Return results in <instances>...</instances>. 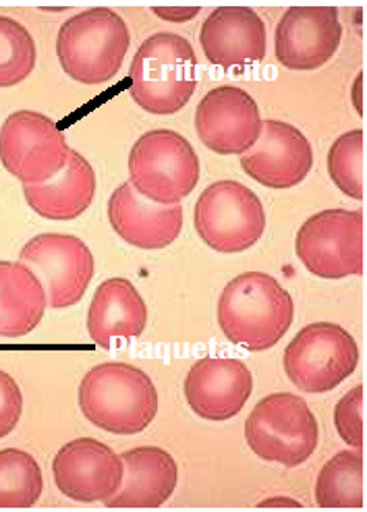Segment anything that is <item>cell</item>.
I'll use <instances>...</instances> for the list:
<instances>
[{"instance_id":"6da1fadb","label":"cell","mask_w":367,"mask_h":512,"mask_svg":"<svg viewBox=\"0 0 367 512\" xmlns=\"http://www.w3.org/2000/svg\"><path fill=\"white\" fill-rule=\"evenodd\" d=\"M218 326L233 345L251 353L276 347L295 318L289 291L266 272H243L224 287L218 307Z\"/></svg>"},{"instance_id":"7a4b0ae2","label":"cell","mask_w":367,"mask_h":512,"mask_svg":"<svg viewBox=\"0 0 367 512\" xmlns=\"http://www.w3.org/2000/svg\"><path fill=\"white\" fill-rule=\"evenodd\" d=\"M79 409L96 428L135 436L148 430L158 415V390L152 378L131 363L94 365L79 384Z\"/></svg>"},{"instance_id":"3957f363","label":"cell","mask_w":367,"mask_h":512,"mask_svg":"<svg viewBox=\"0 0 367 512\" xmlns=\"http://www.w3.org/2000/svg\"><path fill=\"white\" fill-rule=\"evenodd\" d=\"M197 88V56L185 36L158 32L141 44L129 69V96L156 117L183 110Z\"/></svg>"},{"instance_id":"277c9868","label":"cell","mask_w":367,"mask_h":512,"mask_svg":"<svg viewBox=\"0 0 367 512\" xmlns=\"http://www.w3.org/2000/svg\"><path fill=\"white\" fill-rule=\"evenodd\" d=\"M131 34L125 19L108 7H94L69 17L56 36V56L77 83L104 85L123 67Z\"/></svg>"},{"instance_id":"5b68a950","label":"cell","mask_w":367,"mask_h":512,"mask_svg":"<svg viewBox=\"0 0 367 512\" xmlns=\"http://www.w3.org/2000/svg\"><path fill=\"white\" fill-rule=\"evenodd\" d=\"M245 440L262 461L293 469L316 452L320 423L301 396L274 392L264 396L245 419Z\"/></svg>"},{"instance_id":"8992f818","label":"cell","mask_w":367,"mask_h":512,"mask_svg":"<svg viewBox=\"0 0 367 512\" xmlns=\"http://www.w3.org/2000/svg\"><path fill=\"white\" fill-rule=\"evenodd\" d=\"M133 189L154 204H181L200 183L202 164L189 141L173 129L141 135L129 152Z\"/></svg>"},{"instance_id":"52a82bcc","label":"cell","mask_w":367,"mask_h":512,"mask_svg":"<svg viewBox=\"0 0 367 512\" xmlns=\"http://www.w3.org/2000/svg\"><path fill=\"white\" fill-rule=\"evenodd\" d=\"M200 239L218 253H241L256 245L266 231V210L256 191L224 179L206 187L193 210Z\"/></svg>"},{"instance_id":"ba28073f","label":"cell","mask_w":367,"mask_h":512,"mask_svg":"<svg viewBox=\"0 0 367 512\" xmlns=\"http://www.w3.org/2000/svg\"><path fill=\"white\" fill-rule=\"evenodd\" d=\"M359 363V347L349 330L332 322L301 328L282 355L287 378L305 394H324L349 380Z\"/></svg>"},{"instance_id":"9c48e42d","label":"cell","mask_w":367,"mask_h":512,"mask_svg":"<svg viewBox=\"0 0 367 512\" xmlns=\"http://www.w3.org/2000/svg\"><path fill=\"white\" fill-rule=\"evenodd\" d=\"M307 272L324 280L363 274V212L332 208L309 216L295 237Z\"/></svg>"},{"instance_id":"30bf717a","label":"cell","mask_w":367,"mask_h":512,"mask_svg":"<svg viewBox=\"0 0 367 512\" xmlns=\"http://www.w3.org/2000/svg\"><path fill=\"white\" fill-rule=\"evenodd\" d=\"M65 133L36 110H17L0 127V162L23 185H40L63 170L69 160Z\"/></svg>"},{"instance_id":"8fae6325","label":"cell","mask_w":367,"mask_h":512,"mask_svg":"<svg viewBox=\"0 0 367 512\" xmlns=\"http://www.w3.org/2000/svg\"><path fill=\"white\" fill-rule=\"evenodd\" d=\"M19 262L42 282L46 303L52 309L77 305L94 278L92 249L75 235L44 233L25 243Z\"/></svg>"},{"instance_id":"7c38bea8","label":"cell","mask_w":367,"mask_h":512,"mask_svg":"<svg viewBox=\"0 0 367 512\" xmlns=\"http://www.w3.org/2000/svg\"><path fill=\"white\" fill-rule=\"evenodd\" d=\"M260 106L237 85L210 90L195 108V131L202 144L220 156L245 154L262 133Z\"/></svg>"},{"instance_id":"4fadbf2b","label":"cell","mask_w":367,"mask_h":512,"mask_svg":"<svg viewBox=\"0 0 367 512\" xmlns=\"http://www.w3.org/2000/svg\"><path fill=\"white\" fill-rule=\"evenodd\" d=\"M54 486L75 502L94 504L115 496L123 483L121 454L96 438L67 442L52 461Z\"/></svg>"},{"instance_id":"5bb4252c","label":"cell","mask_w":367,"mask_h":512,"mask_svg":"<svg viewBox=\"0 0 367 512\" xmlns=\"http://www.w3.org/2000/svg\"><path fill=\"white\" fill-rule=\"evenodd\" d=\"M343 25L334 7H291L274 32L278 63L289 71H318L334 59Z\"/></svg>"},{"instance_id":"9a60e30c","label":"cell","mask_w":367,"mask_h":512,"mask_svg":"<svg viewBox=\"0 0 367 512\" xmlns=\"http://www.w3.org/2000/svg\"><path fill=\"white\" fill-rule=\"evenodd\" d=\"M189 409L206 421L237 417L253 392L251 369L233 357H204L191 365L183 382Z\"/></svg>"},{"instance_id":"2e32d148","label":"cell","mask_w":367,"mask_h":512,"mask_svg":"<svg viewBox=\"0 0 367 512\" xmlns=\"http://www.w3.org/2000/svg\"><path fill=\"white\" fill-rule=\"evenodd\" d=\"M314 166V150L293 125L268 119L256 146L241 154V168L256 183L270 189L297 187Z\"/></svg>"},{"instance_id":"e0dca14e","label":"cell","mask_w":367,"mask_h":512,"mask_svg":"<svg viewBox=\"0 0 367 512\" xmlns=\"http://www.w3.org/2000/svg\"><path fill=\"white\" fill-rule=\"evenodd\" d=\"M200 44L210 65L243 69L266 59L268 30L249 7H218L202 23Z\"/></svg>"},{"instance_id":"ac0fdd59","label":"cell","mask_w":367,"mask_h":512,"mask_svg":"<svg viewBox=\"0 0 367 512\" xmlns=\"http://www.w3.org/2000/svg\"><path fill=\"white\" fill-rule=\"evenodd\" d=\"M108 220L125 243L156 251L179 239L183 231V206L154 204L141 197L131 183H123L108 199Z\"/></svg>"},{"instance_id":"d6986e66","label":"cell","mask_w":367,"mask_h":512,"mask_svg":"<svg viewBox=\"0 0 367 512\" xmlns=\"http://www.w3.org/2000/svg\"><path fill=\"white\" fill-rule=\"evenodd\" d=\"M125 475L108 508H160L177 490L179 467L173 454L160 446H137L121 454Z\"/></svg>"},{"instance_id":"ffe728a7","label":"cell","mask_w":367,"mask_h":512,"mask_svg":"<svg viewBox=\"0 0 367 512\" xmlns=\"http://www.w3.org/2000/svg\"><path fill=\"white\" fill-rule=\"evenodd\" d=\"M148 305L127 278H108L96 289L88 309V332L94 343L110 349L115 340L144 334Z\"/></svg>"},{"instance_id":"44dd1931","label":"cell","mask_w":367,"mask_h":512,"mask_svg":"<svg viewBox=\"0 0 367 512\" xmlns=\"http://www.w3.org/2000/svg\"><path fill=\"white\" fill-rule=\"evenodd\" d=\"M23 195L27 206L46 220H75L94 202L96 173L86 156L71 148L59 175L40 185H23Z\"/></svg>"},{"instance_id":"7402d4cb","label":"cell","mask_w":367,"mask_h":512,"mask_svg":"<svg viewBox=\"0 0 367 512\" xmlns=\"http://www.w3.org/2000/svg\"><path fill=\"white\" fill-rule=\"evenodd\" d=\"M48 303L40 278L21 262H0V336L21 338L34 332Z\"/></svg>"},{"instance_id":"603a6c76","label":"cell","mask_w":367,"mask_h":512,"mask_svg":"<svg viewBox=\"0 0 367 512\" xmlns=\"http://www.w3.org/2000/svg\"><path fill=\"white\" fill-rule=\"evenodd\" d=\"M316 504L320 508L363 506V452L341 450L322 467L316 479Z\"/></svg>"},{"instance_id":"cb8c5ba5","label":"cell","mask_w":367,"mask_h":512,"mask_svg":"<svg viewBox=\"0 0 367 512\" xmlns=\"http://www.w3.org/2000/svg\"><path fill=\"white\" fill-rule=\"evenodd\" d=\"M44 492L40 463L19 448L0 450V508H32Z\"/></svg>"},{"instance_id":"d4e9b609","label":"cell","mask_w":367,"mask_h":512,"mask_svg":"<svg viewBox=\"0 0 367 512\" xmlns=\"http://www.w3.org/2000/svg\"><path fill=\"white\" fill-rule=\"evenodd\" d=\"M38 63V46L27 27L0 15V88H15L30 77Z\"/></svg>"},{"instance_id":"484cf974","label":"cell","mask_w":367,"mask_h":512,"mask_svg":"<svg viewBox=\"0 0 367 512\" xmlns=\"http://www.w3.org/2000/svg\"><path fill=\"white\" fill-rule=\"evenodd\" d=\"M328 175L347 197L363 199V131L353 129L334 139L328 150Z\"/></svg>"},{"instance_id":"4316f807","label":"cell","mask_w":367,"mask_h":512,"mask_svg":"<svg viewBox=\"0 0 367 512\" xmlns=\"http://www.w3.org/2000/svg\"><path fill=\"white\" fill-rule=\"evenodd\" d=\"M334 425L341 440L361 450L363 448V384L351 388L334 407Z\"/></svg>"},{"instance_id":"83f0119b","label":"cell","mask_w":367,"mask_h":512,"mask_svg":"<svg viewBox=\"0 0 367 512\" xmlns=\"http://www.w3.org/2000/svg\"><path fill=\"white\" fill-rule=\"evenodd\" d=\"M23 415V392L19 384L0 369V440L15 432Z\"/></svg>"},{"instance_id":"f1b7e54d","label":"cell","mask_w":367,"mask_h":512,"mask_svg":"<svg viewBox=\"0 0 367 512\" xmlns=\"http://www.w3.org/2000/svg\"><path fill=\"white\" fill-rule=\"evenodd\" d=\"M200 7H154L152 13L168 23H185L200 15Z\"/></svg>"},{"instance_id":"f546056e","label":"cell","mask_w":367,"mask_h":512,"mask_svg":"<svg viewBox=\"0 0 367 512\" xmlns=\"http://www.w3.org/2000/svg\"><path fill=\"white\" fill-rule=\"evenodd\" d=\"M258 506L260 508H301L303 504L293 498H287V496H274V498L262 500Z\"/></svg>"},{"instance_id":"4dcf8cb0","label":"cell","mask_w":367,"mask_h":512,"mask_svg":"<svg viewBox=\"0 0 367 512\" xmlns=\"http://www.w3.org/2000/svg\"><path fill=\"white\" fill-rule=\"evenodd\" d=\"M351 98H353V106L357 110V115L363 117V71H359L357 77H355Z\"/></svg>"}]
</instances>
